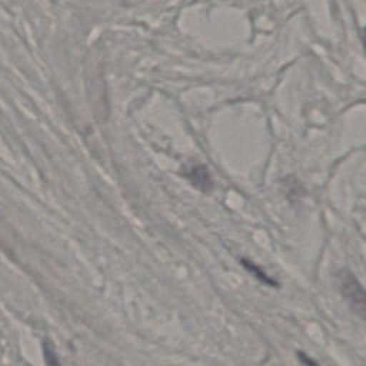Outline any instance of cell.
I'll list each match as a JSON object with an SVG mask.
<instances>
[{"label": "cell", "instance_id": "obj_4", "mask_svg": "<svg viewBox=\"0 0 366 366\" xmlns=\"http://www.w3.org/2000/svg\"><path fill=\"white\" fill-rule=\"evenodd\" d=\"M44 357H46L47 366H61L60 362L57 360V356H56L53 347L49 343H44Z\"/></svg>", "mask_w": 366, "mask_h": 366}, {"label": "cell", "instance_id": "obj_5", "mask_svg": "<svg viewBox=\"0 0 366 366\" xmlns=\"http://www.w3.org/2000/svg\"><path fill=\"white\" fill-rule=\"evenodd\" d=\"M297 357H299L300 363L305 365V366H319V365L316 363V360H313L310 356L305 355L303 352H297Z\"/></svg>", "mask_w": 366, "mask_h": 366}, {"label": "cell", "instance_id": "obj_3", "mask_svg": "<svg viewBox=\"0 0 366 366\" xmlns=\"http://www.w3.org/2000/svg\"><path fill=\"white\" fill-rule=\"evenodd\" d=\"M242 264H243L249 272H252V273H253L259 280H262L263 283H266V285H269V286H272V287L277 285V283H276L273 279H270L264 272H262V270H260L254 263L247 262L246 259H242Z\"/></svg>", "mask_w": 366, "mask_h": 366}, {"label": "cell", "instance_id": "obj_1", "mask_svg": "<svg viewBox=\"0 0 366 366\" xmlns=\"http://www.w3.org/2000/svg\"><path fill=\"white\" fill-rule=\"evenodd\" d=\"M336 282L337 286L343 295V297L347 300L350 307L359 315L365 316V295L363 289L356 280V277L347 272V270H340L336 273Z\"/></svg>", "mask_w": 366, "mask_h": 366}, {"label": "cell", "instance_id": "obj_2", "mask_svg": "<svg viewBox=\"0 0 366 366\" xmlns=\"http://www.w3.org/2000/svg\"><path fill=\"white\" fill-rule=\"evenodd\" d=\"M182 174L199 190L207 193L213 189V179L209 173V169L197 162V160H189L182 167Z\"/></svg>", "mask_w": 366, "mask_h": 366}]
</instances>
